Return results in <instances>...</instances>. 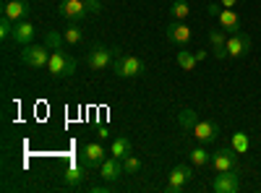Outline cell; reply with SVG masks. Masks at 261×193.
<instances>
[{"mask_svg": "<svg viewBox=\"0 0 261 193\" xmlns=\"http://www.w3.org/2000/svg\"><path fill=\"white\" fill-rule=\"evenodd\" d=\"M47 71L53 78H68L76 71V58L68 55L65 50H53V55L47 60Z\"/></svg>", "mask_w": 261, "mask_h": 193, "instance_id": "cell-1", "label": "cell"}, {"mask_svg": "<svg viewBox=\"0 0 261 193\" xmlns=\"http://www.w3.org/2000/svg\"><path fill=\"white\" fill-rule=\"evenodd\" d=\"M113 71L120 76V78H136L144 73V60L130 55V52H118L115 63H113Z\"/></svg>", "mask_w": 261, "mask_h": 193, "instance_id": "cell-2", "label": "cell"}, {"mask_svg": "<svg viewBox=\"0 0 261 193\" xmlns=\"http://www.w3.org/2000/svg\"><path fill=\"white\" fill-rule=\"evenodd\" d=\"M118 52H120V50H115V47H102V45H99V47L89 50V55H86V66H89L92 71L113 68V63H115Z\"/></svg>", "mask_w": 261, "mask_h": 193, "instance_id": "cell-3", "label": "cell"}, {"mask_svg": "<svg viewBox=\"0 0 261 193\" xmlns=\"http://www.w3.org/2000/svg\"><path fill=\"white\" fill-rule=\"evenodd\" d=\"M53 50L47 45H27V50H21V63L29 68H47Z\"/></svg>", "mask_w": 261, "mask_h": 193, "instance_id": "cell-4", "label": "cell"}, {"mask_svg": "<svg viewBox=\"0 0 261 193\" xmlns=\"http://www.w3.org/2000/svg\"><path fill=\"white\" fill-rule=\"evenodd\" d=\"M191 180H193V170H191L188 164H175V167L170 170V175H167L165 190H167V193H180L183 185L191 183Z\"/></svg>", "mask_w": 261, "mask_h": 193, "instance_id": "cell-5", "label": "cell"}, {"mask_svg": "<svg viewBox=\"0 0 261 193\" xmlns=\"http://www.w3.org/2000/svg\"><path fill=\"white\" fill-rule=\"evenodd\" d=\"M212 190L214 193H238L241 190V170L232 173H217L212 180Z\"/></svg>", "mask_w": 261, "mask_h": 193, "instance_id": "cell-6", "label": "cell"}, {"mask_svg": "<svg viewBox=\"0 0 261 193\" xmlns=\"http://www.w3.org/2000/svg\"><path fill=\"white\" fill-rule=\"evenodd\" d=\"M212 167L217 170V173H232V170H241V164H238V152L232 146L214 152L212 154Z\"/></svg>", "mask_w": 261, "mask_h": 193, "instance_id": "cell-7", "label": "cell"}, {"mask_svg": "<svg viewBox=\"0 0 261 193\" xmlns=\"http://www.w3.org/2000/svg\"><path fill=\"white\" fill-rule=\"evenodd\" d=\"M193 139L199 141V144H212V141H217V136H220L222 131H220V123H214V120H199L193 125Z\"/></svg>", "mask_w": 261, "mask_h": 193, "instance_id": "cell-8", "label": "cell"}, {"mask_svg": "<svg viewBox=\"0 0 261 193\" xmlns=\"http://www.w3.org/2000/svg\"><path fill=\"white\" fill-rule=\"evenodd\" d=\"M248 50H251V37L243 29L235 34H227V55L230 58H243V55H248Z\"/></svg>", "mask_w": 261, "mask_h": 193, "instance_id": "cell-9", "label": "cell"}, {"mask_svg": "<svg viewBox=\"0 0 261 193\" xmlns=\"http://www.w3.org/2000/svg\"><path fill=\"white\" fill-rule=\"evenodd\" d=\"M105 159H107V152H105V146H102L99 141L84 144V149H81V162H84L86 167H99Z\"/></svg>", "mask_w": 261, "mask_h": 193, "instance_id": "cell-10", "label": "cell"}, {"mask_svg": "<svg viewBox=\"0 0 261 193\" xmlns=\"http://www.w3.org/2000/svg\"><path fill=\"white\" fill-rule=\"evenodd\" d=\"M34 37H37V26L32 24L29 18H24V21H16L13 24V34H11V39L16 42V45H32L34 42Z\"/></svg>", "mask_w": 261, "mask_h": 193, "instance_id": "cell-11", "label": "cell"}, {"mask_svg": "<svg viewBox=\"0 0 261 193\" xmlns=\"http://www.w3.org/2000/svg\"><path fill=\"white\" fill-rule=\"evenodd\" d=\"M58 13L63 18H68V21H81L89 11H86L84 0H60V3H58Z\"/></svg>", "mask_w": 261, "mask_h": 193, "instance_id": "cell-12", "label": "cell"}, {"mask_svg": "<svg viewBox=\"0 0 261 193\" xmlns=\"http://www.w3.org/2000/svg\"><path fill=\"white\" fill-rule=\"evenodd\" d=\"M165 34L172 45H180V47H186L191 42V29L186 26V21H172V24H167Z\"/></svg>", "mask_w": 261, "mask_h": 193, "instance_id": "cell-13", "label": "cell"}, {"mask_svg": "<svg viewBox=\"0 0 261 193\" xmlns=\"http://www.w3.org/2000/svg\"><path fill=\"white\" fill-rule=\"evenodd\" d=\"M3 16H8L13 24H16V21L29 18V16H32V8H29L27 0H8V3L3 6Z\"/></svg>", "mask_w": 261, "mask_h": 193, "instance_id": "cell-14", "label": "cell"}, {"mask_svg": "<svg viewBox=\"0 0 261 193\" xmlns=\"http://www.w3.org/2000/svg\"><path fill=\"white\" fill-rule=\"evenodd\" d=\"M209 47H212V55L217 60H225L230 58L227 55V39H225V29H212L209 32Z\"/></svg>", "mask_w": 261, "mask_h": 193, "instance_id": "cell-15", "label": "cell"}, {"mask_svg": "<svg viewBox=\"0 0 261 193\" xmlns=\"http://www.w3.org/2000/svg\"><path fill=\"white\" fill-rule=\"evenodd\" d=\"M99 175L107 180V183H113V180H118L120 175H125L123 173V159H118V157H107L102 164H99Z\"/></svg>", "mask_w": 261, "mask_h": 193, "instance_id": "cell-16", "label": "cell"}, {"mask_svg": "<svg viewBox=\"0 0 261 193\" xmlns=\"http://www.w3.org/2000/svg\"><path fill=\"white\" fill-rule=\"evenodd\" d=\"M217 21H220V26L227 32V34H235V32H241V18H238V13L232 8H222L220 16H217Z\"/></svg>", "mask_w": 261, "mask_h": 193, "instance_id": "cell-17", "label": "cell"}, {"mask_svg": "<svg viewBox=\"0 0 261 193\" xmlns=\"http://www.w3.org/2000/svg\"><path fill=\"white\" fill-rule=\"evenodd\" d=\"M84 178H86V164L81 162H71L68 167H65V173H63V180H65V185H81L84 183Z\"/></svg>", "mask_w": 261, "mask_h": 193, "instance_id": "cell-18", "label": "cell"}, {"mask_svg": "<svg viewBox=\"0 0 261 193\" xmlns=\"http://www.w3.org/2000/svg\"><path fill=\"white\" fill-rule=\"evenodd\" d=\"M188 159H191V164H196V167H206V164H212V154L204 149V144H201V146H196V149H191V152H188Z\"/></svg>", "mask_w": 261, "mask_h": 193, "instance_id": "cell-19", "label": "cell"}, {"mask_svg": "<svg viewBox=\"0 0 261 193\" xmlns=\"http://www.w3.org/2000/svg\"><path fill=\"white\" fill-rule=\"evenodd\" d=\"M110 154H113V157H118V159H125V157L130 154V141H128L125 136L113 139V144H110Z\"/></svg>", "mask_w": 261, "mask_h": 193, "instance_id": "cell-20", "label": "cell"}, {"mask_svg": "<svg viewBox=\"0 0 261 193\" xmlns=\"http://www.w3.org/2000/svg\"><path fill=\"white\" fill-rule=\"evenodd\" d=\"M230 146L235 149L238 154H246L248 149H251V139H248V133H243V131L232 133V136H230Z\"/></svg>", "mask_w": 261, "mask_h": 193, "instance_id": "cell-21", "label": "cell"}, {"mask_svg": "<svg viewBox=\"0 0 261 193\" xmlns=\"http://www.w3.org/2000/svg\"><path fill=\"white\" fill-rule=\"evenodd\" d=\"M63 37H65V45H79V42L84 39V34H81V29H79L76 21H71V26L63 29Z\"/></svg>", "mask_w": 261, "mask_h": 193, "instance_id": "cell-22", "label": "cell"}, {"mask_svg": "<svg viewBox=\"0 0 261 193\" xmlns=\"http://www.w3.org/2000/svg\"><path fill=\"white\" fill-rule=\"evenodd\" d=\"M175 60H178V66H180L183 71H193V68H196V63H199L191 50H178V58H175Z\"/></svg>", "mask_w": 261, "mask_h": 193, "instance_id": "cell-23", "label": "cell"}, {"mask_svg": "<svg viewBox=\"0 0 261 193\" xmlns=\"http://www.w3.org/2000/svg\"><path fill=\"white\" fill-rule=\"evenodd\" d=\"M178 123L186 128V131H193V125L199 123V115H196L191 107H186V110H180V115H178Z\"/></svg>", "mask_w": 261, "mask_h": 193, "instance_id": "cell-24", "label": "cell"}, {"mask_svg": "<svg viewBox=\"0 0 261 193\" xmlns=\"http://www.w3.org/2000/svg\"><path fill=\"white\" fill-rule=\"evenodd\" d=\"M170 13H172V18H175V21H186L188 13H191V8H188L186 0H175V3L170 6Z\"/></svg>", "mask_w": 261, "mask_h": 193, "instance_id": "cell-25", "label": "cell"}, {"mask_svg": "<svg viewBox=\"0 0 261 193\" xmlns=\"http://www.w3.org/2000/svg\"><path fill=\"white\" fill-rule=\"evenodd\" d=\"M123 173H125V175H139V173H141V159H136L134 154H128V157L123 159Z\"/></svg>", "mask_w": 261, "mask_h": 193, "instance_id": "cell-26", "label": "cell"}, {"mask_svg": "<svg viewBox=\"0 0 261 193\" xmlns=\"http://www.w3.org/2000/svg\"><path fill=\"white\" fill-rule=\"evenodd\" d=\"M45 45H47L50 50H63V45H65V37H63V34H58V32H47V37H45Z\"/></svg>", "mask_w": 261, "mask_h": 193, "instance_id": "cell-27", "label": "cell"}, {"mask_svg": "<svg viewBox=\"0 0 261 193\" xmlns=\"http://www.w3.org/2000/svg\"><path fill=\"white\" fill-rule=\"evenodd\" d=\"M11 34H13V21L8 16H3V18H0V37L11 39Z\"/></svg>", "mask_w": 261, "mask_h": 193, "instance_id": "cell-28", "label": "cell"}, {"mask_svg": "<svg viewBox=\"0 0 261 193\" xmlns=\"http://www.w3.org/2000/svg\"><path fill=\"white\" fill-rule=\"evenodd\" d=\"M86 3V11L89 13H99L102 11V0H84Z\"/></svg>", "mask_w": 261, "mask_h": 193, "instance_id": "cell-29", "label": "cell"}, {"mask_svg": "<svg viewBox=\"0 0 261 193\" xmlns=\"http://www.w3.org/2000/svg\"><path fill=\"white\" fill-rule=\"evenodd\" d=\"M220 11H222V6H217V3H209V6H206V13H209V16H214V18L220 16Z\"/></svg>", "mask_w": 261, "mask_h": 193, "instance_id": "cell-30", "label": "cell"}, {"mask_svg": "<svg viewBox=\"0 0 261 193\" xmlns=\"http://www.w3.org/2000/svg\"><path fill=\"white\" fill-rule=\"evenodd\" d=\"M235 3H238V0H220V6H222V8H232Z\"/></svg>", "mask_w": 261, "mask_h": 193, "instance_id": "cell-31", "label": "cell"}, {"mask_svg": "<svg viewBox=\"0 0 261 193\" xmlns=\"http://www.w3.org/2000/svg\"><path fill=\"white\" fill-rule=\"evenodd\" d=\"M206 55H209L206 50H199V52H196V60H206Z\"/></svg>", "mask_w": 261, "mask_h": 193, "instance_id": "cell-32", "label": "cell"}]
</instances>
